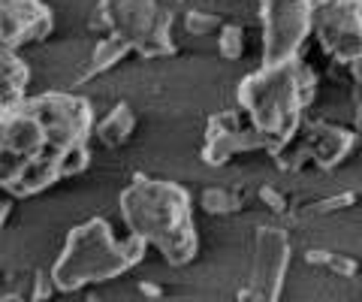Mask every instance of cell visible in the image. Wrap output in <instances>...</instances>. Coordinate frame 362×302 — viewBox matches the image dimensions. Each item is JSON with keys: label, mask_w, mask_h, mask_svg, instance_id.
<instances>
[{"label": "cell", "mask_w": 362, "mask_h": 302, "mask_svg": "<svg viewBox=\"0 0 362 302\" xmlns=\"http://www.w3.org/2000/svg\"><path fill=\"white\" fill-rule=\"evenodd\" d=\"M239 109L263 137L266 154H275L296 139L308 112L299 88V58L278 66H259L257 73L245 76L239 85Z\"/></svg>", "instance_id": "7a4b0ae2"}, {"label": "cell", "mask_w": 362, "mask_h": 302, "mask_svg": "<svg viewBox=\"0 0 362 302\" xmlns=\"http://www.w3.org/2000/svg\"><path fill=\"white\" fill-rule=\"evenodd\" d=\"M58 158H61V151L49 149L40 158L25 161L13 175L4 178V191H13V197H30V194H40L45 187H52L54 182H64Z\"/></svg>", "instance_id": "4fadbf2b"}, {"label": "cell", "mask_w": 362, "mask_h": 302, "mask_svg": "<svg viewBox=\"0 0 362 302\" xmlns=\"http://www.w3.org/2000/svg\"><path fill=\"white\" fill-rule=\"evenodd\" d=\"M354 130L359 133V139H362V112H356V118H354Z\"/></svg>", "instance_id": "f546056e"}, {"label": "cell", "mask_w": 362, "mask_h": 302, "mask_svg": "<svg viewBox=\"0 0 362 302\" xmlns=\"http://www.w3.org/2000/svg\"><path fill=\"white\" fill-rule=\"evenodd\" d=\"M287 254L290 245L281 230L263 227L257 233V257H254V278H257V294H263L266 302H275L281 294V278L287 269Z\"/></svg>", "instance_id": "8fae6325"}, {"label": "cell", "mask_w": 362, "mask_h": 302, "mask_svg": "<svg viewBox=\"0 0 362 302\" xmlns=\"http://www.w3.org/2000/svg\"><path fill=\"white\" fill-rule=\"evenodd\" d=\"M33 79L30 64L21 58L18 52H6L4 49V61H0V85H4V106L9 103H21L28 100V85Z\"/></svg>", "instance_id": "2e32d148"}, {"label": "cell", "mask_w": 362, "mask_h": 302, "mask_svg": "<svg viewBox=\"0 0 362 302\" xmlns=\"http://www.w3.org/2000/svg\"><path fill=\"white\" fill-rule=\"evenodd\" d=\"M263 21V66L305 58V42L314 33L317 13L308 0H259Z\"/></svg>", "instance_id": "277c9868"}, {"label": "cell", "mask_w": 362, "mask_h": 302, "mask_svg": "<svg viewBox=\"0 0 362 302\" xmlns=\"http://www.w3.org/2000/svg\"><path fill=\"white\" fill-rule=\"evenodd\" d=\"M314 37L332 64L354 66L362 61V0H335L317 13Z\"/></svg>", "instance_id": "8992f818"}, {"label": "cell", "mask_w": 362, "mask_h": 302, "mask_svg": "<svg viewBox=\"0 0 362 302\" xmlns=\"http://www.w3.org/2000/svg\"><path fill=\"white\" fill-rule=\"evenodd\" d=\"M259 199L272 209V211H278V215H284L287 211V197L278 191V187H272V185H263L259 187Z\"/></svg>", "instance_id": "cb8c5ba5"}, {"label": "cell", "mask_w": 362, "mask_h": 302, "mask_svg": "<svg viewBox=\"0 0 362 302\" xmlns=\"http://www.w3.org/2000/svg\"><path fill=\"white\" fill-rule=\"evenodd\" d=\"M4 302H25V299H18V296H6Z\"/></svg>", "instance_id": "4dcf8cb0"}, {"label": "cell", "mask_w": 362, "mask_h": 302, "mask_svg": "<svg viewBox=\"0 0 362 302\" xmlns=\"http://www.w3.org/2000/svg\"><path fill=\"white\" fill-rule=\"evenodd\" d=\"M136 124H139L136 112H133L127 103H118V106L112 109L109 115L97 124L94 137H97V142L103 145V149H124V145L133 139Z\"/></svg>", "instance_id": "9a60e30c"}, {"label": "cell", "mask_w": 362, "mask_h": 302, "mask_svg": "<svg viewBox=\"0 0 362 302\" xmlns=\"http://www.w3.org/2000/svg\"><path fill=\"white\" fill-rule=\"evenodd\" d=\"M245 206V191L242 187H226V185H214L202 191V209L209 215H230Z\"/></svg>", "instance_id": "ac0fdd59"}, {"label": "cell", "mask_w": 362, "mask_h": 302, "mask_svg": "<svg viewBox=\"0 0 362 302\" xmlns=\"http://www.w3.org/2000/svg\"><path fill=\"white\" fill-rule=\"evenodd\" d=\"M329 269H332V272H338L341 278H356V272H359V263L354 260V257L332 254V257H329Z\"/></svg>", "instance_id": "d4e9b609"}, {"label": "cell", "mask_w": 362, "mask_h": 302, "mask_svg": "<svg viewBox=\"0 0 362 302\" xmlns=\"http://www.w3.org/2000/svg\"><path fill=\"white\" fill-rule=\"evenodd\" d=\"M145 254V239L133 236L118 242L112 236V227L103 218H90L82 227H76L66 239V251L54 266V281L61 290H76L88 281H106L115 278L133 263H139Z\"/></svg>", "instance_id": "3957f363"}, {"label": "cell", "mask_w": 362, "mask_h": 302, "mask_svg": "<svg viewBox=\"0 0 362 302\" xmlns=\"http://www.w3.org/2000/svg\"><path fill=\"white\" fill-rule=\"evenodd\" d=\"M28 106L37 112L40 121L49 130L52 149L64 151L66 145L76 142H88V137L94 133V109L85 97H73V94H37L28 97Z\"/></svg>", "instance_id": "5b68a950"}, {"label": "cell", "mask_w": 362, "mask_h": 302, "mask_svg": "<svg viewBox=\"0 0 362 302\" xmlns=\"http://www.w3.org/2000/svg\"><path fill=\"white\" fill-rule=\"evenodd\" d=\"M226 28V21L218 13H206V9H187L185 13V30L190 37H211Z\"/></svg>", "instance_id": "44dd1931"}, {"label": "cell", "mask_w": 362, "mask_h": 302, "mask_svg": "<svg viewBox=\"0 0 362 302\" xmlns=\"http://www.w3.org/2000/svg\"><path fill=\"white\" fill-rule=\"evenodd\" d=\"M218 52L223 61H242L245 52H247V33L242 25H230L226 21V28L218 33Z\"/></svg>", "instance_id": "ffe728a7"}, {"label": "cell", "mask_w": 362, "mask_h": 302, "mask_svg": "<svg viewBox=\"0 0 362 302\" xmlns=\"http://www.w3.org/2000/svg\"><path fill=\"white\" fill-rule=\"evenodd\" d=\"M88 302H103V299H88Z\"/></svg>", "instance_id": "1f68e13d"}, {"label": "cell", "mask_w": 362, "mask_h": 302, "mask_svg": "<svg viewBox=\"0 0 362 302\" xmlns=\"http://www.w3.org/2000/svg\"><path fill=\"white\" fill-rule=\"evenodd\" d=\"M130 54H136V46L130 40L118 37V33H109V37H100V42L90 52V61L88 66L78 76V85H85L90 79H97V76H106L109 70H115L121 61H127Z\"/></svg>", "instance_id": "5bb4252c"}, {"label": "cell", "mask_w": 362, "mask_h": 302, "mask_svg": "<svg viewBox=\"0 0 362 302\" xmlns=\"http://www.w3.org/2000/svg\"><path fill=\"white\" fill-rule=\"evenodd\" d=\"M272 158H275V163L284 173H299L305 166H314V154H311V145L305 139V133H299L296 139H290L284 149H278Z\"/></svg>", "instance_id": "d6986e66"}, {"label": "cell", "mask_w": 362, "mask_h": 302, "mask_svg": "<svg viewBox=\"0 0 362 302\" xmlns=\"http://www.w3.org/2000/svg\"><path fill=\"white\" fill-rule=\"evenodd\" d=\"M0 37L6 52H21L52 37L54 16L42 0H0Z\"/></svg>", "instance_id": "9c48e42d"}, {"label": "cell", "mask_w": 362, "mask_h": 302, "mask_svg": "<svg viewBox=\"0 0 362 302\" xmlns=\"http://www.w3.org/2000/svg\"><path fill=\"white\" fill-rule=\"evenodd\" d=\"M350 79H354V103L356 112H362V61H356L350 66Z\"/></svg>", "instance_id": "4316f807"}, {"label": "cell", "mask_w": 362, "mask_h": 302, "mask_svg": "<svg viewBox=\"0 0 362 302\" xmlns=\"http://www.w3.org/2000/svg\"><path fill=\"white\" fill-rule=\"evenodd\" d=\"M100 9L106 13L112 33L130 40L139 49L151 37L166 6H160V0H100Z\"/></svg>", "instance_id": "30bf717a"}, {"label": "cell", "mask_w": 362, "mask_h": 302, "mask_svg": "<svg viewBox=\"0 0 362 302\" xmlns=\"http://www.w3.org/2000/svg\"><path fill=\"white\" fill-rule=\"evenodd\" d=\"M359 203V194L356 191H341V194H335V197H326L320 199V203L314 206L317 215H335V211H344L350 206H356Z\"/></svg>", "instance_id": "603a6c76"}, {"label": "cell", "mask_w": 362, "mask_h": 302, "mask_svg": "<svg viewBox=\"0 0 362 302\" xmlns=\"http://www.w3.org/2000/svg\"><path fill=\"white\" fill-rule=\"evenodd\" d=\"M58 166H61V178H76L82 175L88 166H90V149L88 142H76V145H66L58 158Z\"/></svg>", "instance_id": "7402d4cb"}, {"label": "cell", "mask_w": 362, "mask_h": 302, "mask_svg": "<svg viewBox=\"0 0 362 302\" xmlns=\"http://www.w3.org/2000/svg\"><path fill=\"white\" fill-rule=\"evenodd\" d=\"M266 151L263 137L251 127V121L242 109H223L214 112L206 121V145H202V163L209 166H226L242 154Z\"/></svg>", "instance_id": "52a82bcc"}, {"label": "cell", "mask_w": 362, "mask_h": 302, "mask_svg": "<svg viewBox=\"0 0 362 302\" xmlns=\"http://www.w3.org/2000/svg\"><path fill=\"white\" fill-rule=\"evenodd\" d=\"M121 211L130 230L145 242H154L169 263H187L197 254L190 194L175 182L136 175L121 194Z\"/></svg>", "instance_id": "6da1fadb"}, {"label": "cell", "mask_w": 362, "mask_h": 302, "mask_svg": "<svg viewBox=\"0 0 362 302\" xmlns=\"http://www.w3.org/2000/svg\"><path fill=\"white\" fill-rule=\"evenodd\" d=\"M54 287H58V281H54V278H49V275H37V284H33V296L42 302V299H49V296L54 294Z\"/></svg>", "instance_id": "484cf974"}, {"label": "cell", "mask_w": 362, "mask_h": 302, "mask_svg": "<svg viewBox=\"0 0 362 302\" xmlns=\"http://www.w3.org/2000/svg\"><path fill=\"white\" fill-rule=\"evenodd\" d=\"M173 25H175V13L173 9H163L160 21H157V28L151 30V37L142 42L139 49H136V58L142 61H160V58H169V54L178 52V42L173 37Z\"/></svg>", "instance_id": "e0dca14e"}, {"label": "cell", "mask_w": 362, "mask_h": 302, "mask_svg": "<svg viewBox=\"0 0 362 302\" xmlns=\"http://www.w3.org/2000/svg\"><path fill=\"white\" fill-rule=\"evenodd\" d=\"M308 4H311L314 13H323V9H329V6L335 4V0H308Z\"/></svg>", "instance_id": "f1b7e54d"}, {"label": "cell", "mask_w": 362, "mask_h": 302, "mask_svg": "<svg viewBox=\"0 0 362 302\" xmlns=\"http://www.w3.org/2000/svg\"><path fill=\"white\" fill-rule=\"evenodd\" d=\"M305 133V139H308L311 145V154H314V166L317 170H326V173H332L338 170L350 154H354L362 139H359V133L354 127H341V124H308V127H302Z\"/></svg>", "instance_id": "7c38bea8"}, {"label": "cell", "mask_w": 362, "mask_h": 302, "mask_svg": "<svg viewBox=\"0 0 362 302\" xmlns=\"http://www.w3.org/2000/svg\"><path fill=\"white\" fill-rule=\"evenodd\" d=\"M139 287H142V294H145V296H154V299H157V296H163V287H157V284H151V281H142Z\"/></svg>", "instance_id": "83f0119b"}, {"label": "cell", "mask_w": 362, "mask_h": 302, "mask_svg": "<svg viewBox=\"0 0 362 302\" xmlns=\"http://www.w3.org/2000/svg\"><path fill=\"white\" fill-rule=\"evenodd\" d=\"M49 149H52L49 130H45L37 112L28 106V100L4 106V112H0V154H4V163L13 161V173L25 161L40 158Z\"/></svg>", "instance_id": "ba28073f"}]
</instances>
